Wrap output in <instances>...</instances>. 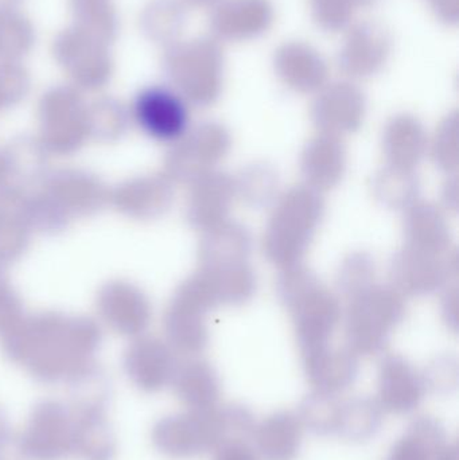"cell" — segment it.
Here are the masks:
<instances>
[{
  "instance_id": "6da1fadb",
  "label": "cell",
  "mask_w": 459,
  "mask_h": 460,
  "mask_svg": "<svg viewBox=\"0 0 459 460\" xmlns=\"http://www.w3.org/2000/svg\"><path fill=\"white\" fill-rule=\"evenodd\" d=\"M164 67L181 93L196 104H212L220 94L224 54L217 40L172 43L164 54Z\"/></svg>"
},
{
  "instance_id": "7a4b0ae2",
  "label": "cell",
  "mask_w": 459,
  "mask_h": 460,
  "mask_svg": "<svg viewBox=\"0 0 459 460\" xmlns=\"http://www.w3.org/2000/svg\"><path fill=\"white\" fill-rule=\"evenodd\" d=\"M134 118L146 134L161 142H174L188 131L189 110L185 100L164 86H151L137 94Z\"/></svg>"
},
{
  "instance_id": "3957f363",
  "label": "cell",
  "mask_w": 459,
  "mask_h": 460,
  "mask_svg": "<svg viewBox=\"0 0 459 460\" xmlns=\"http://www.w3.org/2000/svg\"><path fill=\"white\" fill-rule=\"evenodd\" d=\"M391 51V37L383 24L360 22L350 27L340 51V69L350 77H369L384 66Z\"/></svg>"
},
{
  "instance_id": "277c9868",
  "label": "cell",
  "mask_w": 459,
  "mask_h": 460,
  "mask_svg": "<svg viewBox=\"0 0 459 460\" xmlns=\"http://www.w3.org/2000/svg\"><path fill=\"white\" fill-rule=\"evenodd\" d=\"M274 13L269 0H224L213 11L210 26L221 40H252L271 27Z\"/></svg>"
},
{
  "instance_id": "5b68a950",
  "label": "cell",
  "mask_w": 459,
  "mask_h": 460,
  "mask_svg": "<svg viewBox=\"0 0 459 460\" xmlns=\"http://www.w3.org/2000/svg\"><path fill=\"white\" fill-rule=\"evenodd\" d=\"M53 56L73 75L102 77L112 66L108 45L77 27L59 32L53 42Z\"/></svg>"
},
{
  "instance_id": "8992f818",
  "label": "cell",
  "mask_w": 459,
  "mask_h": 460,
  "mask_svg": "<svg viewBox=\"0 0 459 460\" xmlns=\"http://www.w3.org/2000/svg\"><path fill=\"white\" fill-rule=\"evenodd\" d=\"M275 70L280 80L296 92L318 91L328 78L325 59L305 42H286L274 56Z\"/></svg>"
},
{
  "instance_id": "52a82bcc",
  "label": "cell",
  "mask_w": 459,
  "mask_h": 460,
  "mask_svg": "<svg viewBox=\"0 0 459 460\" xmlns=\"http://www.w3.org/2000/svg\"><path fill=\"white\" fill-rule=\"evenodd\" d=\"M425 384L411 365L398 357L383 362L379 376L377 404L387 412L404 415L422 402Z\"/></svg>"
},
{
  "instance_id": "ba28073f",
  "label": "cell",
  "mask_w": 459,
  "mask_h": 460,
  "mask_svg": "<svg viewBox=\"0 0 459 460\" xmlns=\"http://www.w3.org/2000/svg\"><path fill=\"white\" fill-rule=\"evenodd\" d=\"M366 100L356 86L337 83L322 89L313 108L318 126L336 131H353L364 118Z\"/></svg>"
},
{
  "instance_id": "9c48e42d",
  "label": "cell",
  "mask_w": 459,
  "mask_h": 460,
  "mask_svg": "<svg viewBox=\"0 0 459 460\" xmlns=\"http://www.w3.org/2000/svg\"><path fill=\"white\" fill-rule=\"evenodd\" d=\"M305 367L315 394L329 396L349 388L356 377L352 351L329 350L326 346L305 351Z\"/></svg>"
},
{
  "instance_id": "30bf717a",
  "label": "cell",
  "mask_w": 459,
  "mask_h": 460,
  "mask_svg": "<svg viewBox=\"0 0 459 460\" xmlns=\"http://www.w3.org/2000/svg\"><path fill=\"white\" fill-rule=\"evenodd\" d=\"M304 424L298 415L287 411L275 412L255 426L252 437L259 458L294 460L302 443Z\"/></svg>"
},
{
  "instance_id": "8fae6325",
  "label": "cell",
  "mask_w": 459,
  "mask_h": 460,
  "mask_svg": "<svg viewBox=\"0 0 459 460\" xmlns=\"http://www.w3.org/2000/svg\"><path fill=\"white\" fill-rule=\"evenodd\" d=\"M445 445V432L439 421L420 416L393 446L388 460H437Z\"/></svg>"
},
{
  "instance_id": "7c38bea8",
  "label": "cell",
  "mask_w": 459,
  "mask_h": 460,
  "mask_svg": "<svg viewBox=\"0 0 459 460\" xmlns=\"http://www.w3.org/2000/svg\"><path fill=\"white\" fill-rule=\"evenodd\" d=\"M69 7L73 26L105 45L115 40L119 19L113 0H69Z\"/></svg>"
},
{
  "instance_id": "4fadbf2b",
  "label": "cell",
  "mask_w": 459,
  "mask_h": 460,
  "mask_svg": "<svg viewBox=\"0 0 459 460\" xmlns=\"http://www.w3.org/2000/svg\"><path fill=\"white\" fill-rule=\"evenodd\" d=\"M183 5L178 0H153L140 16L143 32L156 43L172 45L182 31Z\"/></svg>"
},
{
  "instance_id": "5bb4252c",
  "label": "cell",
  "mask_w": 459,
  "mask_h": 460,
  "mask_svg": "<svg viewBox=\"0 0 459 460\" xmlns=\"http://www.w3.org/2000/svg\"><path fill=\"white\" fill-rule=\"evenodd\" d=\"M382 411L377 402L368 399L341 402L336 434L348 440L369 439L382 424Z\"/></svg>"
},
{
  "instance_id": "9a60e30c",
  "label": "cell",
  "mask_w": 459,
  "mask_h": 460,
  "mask_svg": "<svg viewBox=\"0 0 459 460\" xmlns=\"http://www.w3.org/2000/svg\"><path fill=\"white\" fill-rule=\"evenodd\" d=\"M34 27L29 19L13 11L0 13V62H15L31 50Z\"/></svg>"
},
{
  "instance_id": "2e32d148",
  "label": "cell",
  "mask_w": 459,
  "mask_h": 460,
  "mask_svg": "<svg viewBox=\"0 0 459 460\" xmlns=\"http://www.w3.org/2000/svg\"><path fill=\"white\" fill-rule=\"evenodd\" d=\"M185 376L181 394L191 410H207L217 405L220 399V381L212 367L207 364H194Z\"/></svg>"
},
{
  "instance_id": "e0dca14e",
  "label": "cell",
  "mask_w": 459,
  "mask_h": 460,
  "mask_svg": "<svg viewBox=\"0 0 459 460\" xmlns=\"http://www.w3.org/2000/svg\"><path fill=\"white\" fill-rule=\"evenodd\" d=\"M341 402L336 396L314 394L302 402L301 419L304 427L317 434H336Z\"/></svg>"
},
{
  "instance_id": "ac0fdd59",
  "label": "cell",
  "mask_w": 459,
  "mask_h": 460,
  "mask_svg": "<svg viewBox=\"0 0 459 460\" xmlns=\"http://www.w3.org/2000/svg\"><path fill=\"white\" fill-rule=\"evenodd\" d=\"M315 23L326 31L345 29L355 15L357 0H309Z\"/></svg>"
},
{
  "instance_id": "d6986e66",
  "label": "cell",
  "mask_w": 459,
  "mask_h": 460,
  "mask_svg": "<svg viewBox=\"0 0 459 460\" xmlns=\"http://www.w3.org/2000/svg\"><path fill=\"white\" fill-rule=\"evenodd\" d=\"M215 460H259L255 447L247 439L224 440L215 450Z\"/></svg>"
},
{
  "instance_id": "ffe728a7",
  "label": "cell",
  "mask_w": 459,
  "mask_h": 460,
  "mask_svg": "<svg viewBox=\"0 0 459 460\" xmlns=\"http://www.w3.org/2000/svg\"><path fill=\"white\" fill-rule=\"evenodd\" d=\"M439 21L455 24L459 16V0H428Z\"/></svg>"
},
{
  "instance_id": "44dd1931",
  "label": "cell",
  "mask_w": 459,
  "mask_h": 460,
  "mask_svg": "<svg viewBox=\"0 0 459 460\" xmlns=\"http://www.w3.org/2000/svg\"><path fill=\"white\" fill-rule=\"evenodd\" d=\"M437 460H458L457 446L445 445Z\"/></svg>"
},
{
  "instance_id": "7402d4cb",
  "label": "cell",
  "mask_w": 459,
  "mask_h": 460,
  "mask_svg": "<svg viewBox=\"0 0 459 460\" xmlns=\"http://www.w3.org/2000/svg\"><path fill=\"white\" fill-rule=\"evenodd\" d=\"M183 2L191 7H209V5L217 4L221 0H183Z\"/></svg>"
},
{
  "instance_id": "603a6c76",
  "label": "cell",
  "mask_w": 459,
  "mask_h": 460,
  "mask_svg": "<svg viewBox=\"0 0 459 460\" xmlns=\"http://www.w3.org/2000/svg\"><path fill=\"white\" fill-rule=\"evenodd\" d=\"M19 2H21V0H0V13L15 10Z\"/></svg>"
},
{
  "instance_id": "cb8c5ba5",
  "label": "cell",
  "mask_w": 459,
  "mask_h": 460,
  "mask_svg": "<svg viewBox=\"0 0 459 460\" xmlns=\"http://www.w3.org/2000/svg\"><path fill=\"white\" fill-rule=\"evenodd\" d=\"M358 5H369L374 4V3H376L377 0H357Z\"/></svg>"
}]
</instances>
